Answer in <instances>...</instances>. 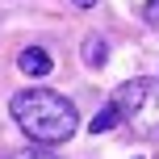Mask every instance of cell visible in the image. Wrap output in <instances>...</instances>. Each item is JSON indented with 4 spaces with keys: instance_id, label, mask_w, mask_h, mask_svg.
<instances>
[{
    "instance_id": "6da1fadb",
    "label": "cell",
    "mask_w": 159,
    "mask_h": 159,
    "mask_svg": "<svg viewBox=\"0 0 159 159\" xmlns=\"http://www.w3.org/2000/svg\"><path fill=\"white\" fill-rule=\"evenodd\" d=\"M8 113H13L17 130H21L30 143L38 147H59L75 134L80 113L67 96L50 92V88H21V92L8 101Z\"/></svg>"
},
{
    "instance_id": "7a4b0ae2",
    "label": "cell",
    "mask_w": 159,
    "mask_h": 159,
    "mask_svg": "<svg viewBox=\"0 0 159 159\" xmlns=\"http://www.w3.org/2000/svg\"><path fill=\"white\" fill-rule=\"evenodd\" d=\"M109 105L117 109V121H126L134 134L159 138V80H155V75L126 80V84L113 92Z\"/></svg>"
},
{
    "instance_id": "3957f363",
    "label": "cell",
    "mask_w": 159,
    "mask_h": 159,
    "mask_svg": "<svg viewBox=\"0 0 159 159\" xmlns=\"http://www.w3.org/2000/svg\"><path fill=\"white\" fill-rule=\"evenodd\" d=\"M17 67H21L25 75H50V50H42V46H25L21 55H17Z\"/></svg>"
},
{
    "instance_id": "277c9868",
    "label": "cell",
    "mask_w": 159,
    "mask_h": 159,
    "mask_svg": "<svg viewBox=\"0 0 159 159\" xmlns=\"http://www.w3.org/2000/svg\"><path fill=\"white\" fill-rule=\"evenodd\" d=\"M84 63L88 67H105V63H109V42H105L101 34L84 38Z\"/></svg>"
},
{
    "instance_id": "5b68a950",
    "label": "cell",
    "mask_w": 159,
    "mask_h": 159,
    "mask_svg": "<svg viewBox=\"0 0 159 159\" xmlns=\"http://www.w3.org/2000/svg\"><path fill=\"white\" fill-rule=\"evenodd\" d=\"M113 126H117V109H113V105H105V109L92 117V134H105V130H113Z\"/></svg>"
},
{
    "instance_id": "8992f818",
    "label": "cell",
    "mask_w": 159,
    "mask_h": 159,
    "mask_svg": "<svg viewBox=\"0 0 159 159\" xmlns=\"http://www.w3.org/2000/svg\"><path fill=\"white\" fill-rule=\"evenodd\" d=\"M143 17H147V21H151V25H159V0H147Z\"/></svg>"
},
{
    "instance_id": "52a82bcc",
    "label": "cell",
    "mask_w": 159,
    "mask_h": 159,
    "mask_svg": "<svg viewBox=\"0 0 159 159\" xmlns=\"http://www.w3.org/2000/svg\"><path fill=\"white\" fill-rule=\"evenodd\" d=\"M13 159H55V155H46V151H21V155H13Z\"/></svg>"
},
{
    "instance_id": "ba28073f",
    "label": "cell",
    "mask_w": 159,
    "mask_h": 159,
    "mask_svg": "<svg viewBox=\"0 0 159 159\" xmlns=\"http://www.w3.org/2000/svg\"><path fill=\"white\" fill-rule=\"evenodd\" d=\"M71 4H75V8H92L96 0H71Z\"/></svg>"
}]
</instances>
